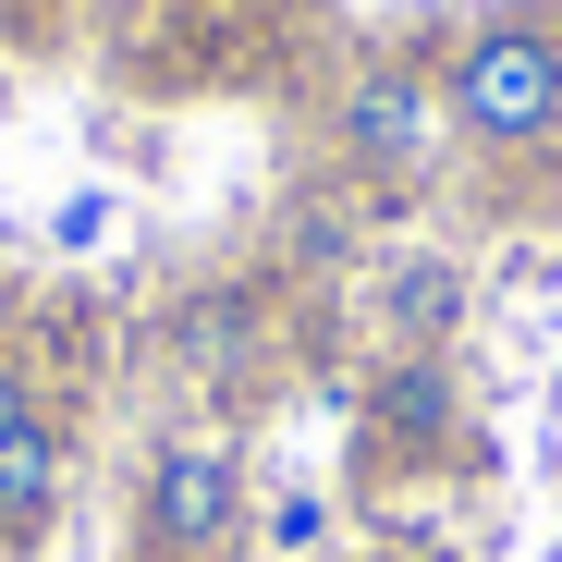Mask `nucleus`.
Wrapping results in <instances>:
<instances>
[{"mask_svg":"<svg viewBox=\"0 0 562 562\" xmlns=\"http://www.w3.org/2000/svg\"><path fill=\"white\" fill-rule=\"evenodd\" d=\"M440 99H452V135H477V147H550L562 135V37L526 13H490L452 49Z\"/></svg>","mask_w":562,"mask_h":562,"instance_id":"nucleus-1","label":"nucleus"},{"mask_svg":"<svg viewBox=\"0 0 562 562\" xmlns=\"http://www.w3.org/2000/svg\"><path fill=\"white\" fill-rule=\"evenodd\" d=\"M233 526H245V464H233V440H159L147 477H135V538H147L159 562H196V550H221Z\"/></svg>","mask_w":562,"mask_h":562,"instance_id":"nucleus-2","label":"nucleus"},{"mask_svg":"<svg viewBox=\"0 0 562 562\" xmlns=\"http://www.w3.org/2000/svg\"><path fill=\"white\" fill-rule=\"evenodd\" d=\"M330 135H342L355 159H380V171H404V159L428 147V86H416V74H392V61H367V74L342 86V111H330Z\"/></svg>","mask_w":562,"mask_h":562,"instance_id":"nucleus-3","label":"nucleus"},{"mask_svg":"<svg viewBox=\"0 0 562 562\" xmlns=\"http://www.w3.org/2000/svg\"><path fill=\"white\" fill-rule=\"evenodd\" d=\"M61 490H74V452L49 416H25L13 440H0V550H37L61 526Z\"/></svg>","mask_w":562,"mask_h":562,"instance_id":"nucleus-4","label":"nucleus"},{"mask_svg":"<svg viewBox=\"0 0 562 562\" xmlns=\"http://www.w3.org/2000/svg\"><path fill=\"white\" fill-rule=\"evenodd\" d=\"M392 330H404V342H440V330H464V269H440V257H404V269H392Z\"/></svg>","mask_w":562,"mask_h":562,"instance_id":"nucleus-5","label":"nucleus"},{"mask_svg":"<svg viewBox=\"0 0 562 562\" xmlns=\"http://www.w3.org/2000/svg\"><path fill=\"white\" fill-rule=\"evenodd\" d=\"M380 428L392 440H452V380H440L428 355H404L392 380H380Z\"/></svg>","mask_w":562,"mask_h":562,"instance_id":"nucleus-6","label":"nucleus"},{"mask_svg":"<svg viewBox=\"0 0 562 562\" xmlns=\"http://www.w3.org/2000/svg\"><path fill=\"white\" fill-rule=\"evenodd\" d=\"M25 416H37V392H25V367H13V355H0V440H13Z\"/></svg>","mask_w":562,"mask_h":562,"instance_id":"nucleus-7","label":"nucleus"}]
</instances>
